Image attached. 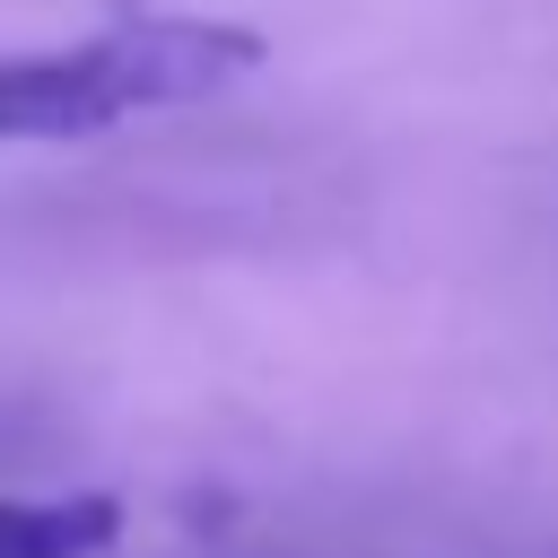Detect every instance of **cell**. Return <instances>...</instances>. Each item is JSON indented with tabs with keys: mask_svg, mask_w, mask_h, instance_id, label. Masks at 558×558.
I'll return each instance as SVG.
<instances>
[{
	"mask_svg": "<svg viewBox=\"0 0 558 558\" xmlns=\"http://www.w3.org/2000/svg\"><path fill=\"white\" fill-rule=\"evenodd\" d=\"M113 532H122V506L105 488L0 497V558H105Z\"/></svg>",
	"mask_w": 558,
	"mask_h": 558,
	"instance_id": "2",
	"label": "cell"
},
{
	"mask_svg": "<svg viewBox=\"0 0 558 558\" xmlns=\"http://www.w3.org/2000/svg\"><path fill=\"white\" fill-rule=\"evenodd\" d=\"M253 61H262V35L218 17H131L78 44L0 52V140H87V131L218 96Z\"/></svg>",
	"mask_w": 558,
	"mask_h": 558,
	"instance_id": "1",
	"label": "cell"
}]
</instances>
